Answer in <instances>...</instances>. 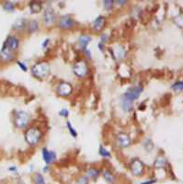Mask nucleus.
<instances>
[{
	"label": "nucleus",
	"mask_w": 183,
	"mask_h": 184,
	"mask_svg": "<svg viewBox=\"0 0 183 184\" xmlns=\"http://www.w3.org/2000/svg\"><path fill=\"white\" fill-rule=\"evenodd\" d=\"M29 28L30 32H36V30L38 29V22H37L36 20H32V22H30V24H29Z\"/></svg>",
	"instance_id": "obj_25"
},
{
	"label": "nucleus",
	"mask_w": 183,
	"mask_h": 184,
	"mask_svg": "<svg viewBox=\"0 0 183 184\" xmlns=\"http://www.w3.org/2000/svg\"><path fill=\"white\" fill-rule=\"evenodd\" d=\"M43 19L44 22L48 25L53 24L55 20V14L54 11L51 9V8H47L43 13Z\"/></svg>",
	"instance_id": "obj_11"
},
{
	"label": "nucleus",
	"mask_w": 183,
	"mask_h": 184,
	"mask_svg": "<svg viewBox=\"0 0 183 184\" xmlns=\"http://www.w3.org/2000/svg\"><path fill=\"white\" fill-rule=\"evenodd\" d=\"M99 175H100V171L97 170L96 169H90L87 171V176L90 177V178H92L93 179H96Z\"/></svg>",
	"instance_id": "obj_22"
},
{
	"label": "nucleus",
	"mask_w": 183,
	"mask_h": 184,
	"mask_svg": "<svg viewBox=\"0 0 183 184\" xmlns=\"http://www.w3.org/2000/svg\"><path fill=\"white\" fill-rule=\"evenodd\" d=\"M34 183L35 184H45V180H44V178L42 174L40 173H37L35 174L34 176Z\"/></svg>",
	"instance_id": "obj_19"
},
{
	"label": "nucleus",
	"mask_w": 183,
	"mask_h": 184,
	"mask_svg": "<svg viewBox=\"0 0 183 184\" xmlns=\"http://www.w3.org/2000/svg\"><path fill=\"white\" fill-rule=\"evenodd\" d=\"M172 88H173L175 91H181V90H183V82H181V81L176 82V83L172 86Z\"/></svg>",
	"instance_id": "obj_24"
},
{
	"label": "nucleus",
	"mask_w": 183,
	"mask_h": 184,
	"mask_svg": "<svg viewBox=\"0 0 183 184\" xmlns=\"http://www.w3.org/2000/svg\"><path fill=\"white\" fill-rule=\"evenodd\" d=\"M25 27V20L24 19H19L15 24H14V29H21Z\"/></svg>",
	"instance_id": "obj_23"
},
{
	"label": "nucleus",
	"mask_w": 183,
	"mask_h": 184,
	"mask_svg": "<svg viewBox=\"0 0 183 184\" xmlns=\"http://www.w3.org/2000/svg\"><path fill=\"white\" fill-rule=\"evenodd\" d=\"M9 170H11V171H16L17 169H16V168H9Z\"/></svg>",
	"instance_id": "obj_33"
},
{
	"label": "nucleus",
	"mask_w": 183,
	"mask_h": 184,
	"mask_svg": "<svg viewBox=\"0 0 183 184\" xmlns=\"http://www.w3.org/2000/svg\"><path fill=\"white\" fill-rule=\"evenodd\" d=\"M49 71H50V67L48 64L45 62L38 63L32 67V74L38 78L45 77L49 74Z\"/></svg>",
	"instance_id": "obj_1"
},
{
	"label": "nucleus",
	"mask_w": 183,
	"mask_h": 184,
	"mask_svg": "<svg viewBox=\"0 0 183 184\" xmlns=\"http://www.w3.org/2000/svg\"><path fill=\"white\" fill-rule=\"evenodd\" d=\"M133 105H134V102L133 101H130L124 98H121L120 100V106L123 108V110L126 112H129L133 110Z\"/></svg>",
	"instance_id": "obj_15"
},
{
	"label": "nucleus",
	"mask_w": 183,
	"mask_h": 184,
	"mask_svg": "<svg viewBox=\"0 0 183 184\" xmlns=\"http://www.w3.org/2000/svg\"><path fill=\"white\" fill-rule=\"evenodd\" d=\"M105 23H106V19L102 16L97 18L94 22H93V28L95 30H97V32H100V30L104 28L105 26Z\"/></svg>",
	"instance_id": "obj_13"
},
{
	"label": "nucleus",
	"mask_w": 183,
	"mask_h": 184,
	"mask_svg": "<svg viewBox=\"0 0 183 184\" xmlns=\"http://www.w3.org/2000/svg\"><path fill=\"white\" fill-rule=\"evenodd\" d=\"M118 142H119L120 145L123 146V147H127V146H129V145H130V143H131L129 136H128L127 135H125V134H120V135L118 136Z\"/></svg>",
	"instance_id": "obj_14"
},
{
	"label": "nucleus",
	"mask_w": 183,
	"mask_h": 184,
	"mask_svg": "<svg viewBox=\"0 0 183 184\" xmlns=\"http://www.w3.org/2000/svg\"><path fill=\"white\" fill-rule=\"evenodd\" d=\"M77 184H88L87 179H86V177H81V178L78 179Z\"/></svg>",
	"instance_id": "obj_30"
},
{
	"label": "nucleus",
	"mask_w": 183,
	"mask_h": 184,
	"mask_svg": "<svg viewBox=\"0 0 183 184\" xmlns=\"http://www.w3.org/2000/svg\"><path fill=\"white\" fill-rule=\"evenodd\" d=\"M131 170L134 175L140 176L144 171V164L139 159H134L131 164Z\"/></svg>",
	"instance_id": "obj_6"
},
{
	"label": "nucleus",
	"mask_w": 183,
	"mask_h": 184,
	"mask_svg": "<svg viewBox=\"0 0 183 184\" xmlns=\"http://www.w3.org/2000/svg\"><path fill=\"white\" fill-rule=\"evenodd\" d=\"M57 92L58 94L63 96V97H66L68 95L71 94L72 92V87L69 83H62L60 84L57 87Z\"/></svg>",
	"instance_id": "obj_7"
},
{
	"label": "nucleus",
	"mask_w": 183,
	"mask_h": 184,
	"mask_svg": "<svg viewBox=\"0 0 183 184\" xmlns=\"http://www.w3.org/2000/svg\"><path fill=\"white\" fill-rule=\"evenodd\" d=\"M5 47H7L8 49H9L10 51L14 52L16 50H18V47H19V40L14 37V36H9L8 37V39L6 40V42L4 43V45Z\"/></svg>",
	"instance_id": "obj_9"
},
{
	"label": "nucleus",
	"mask_w": 183,
	"mask_h": 184,
	"mask_svg": "<svg viewBox=\"0 0 183 184\" xmlns=\"http://www.w3.org/2000/svg\"><path fill=\"white\" fill-rule=\"evenodd\" d=\"M67 128H68V130H69L71 135H72L73 137L76 138V137L77 136V133H76V131L74 129V127L72 126V124H71V122H70V121H67Z\"/></svg>",
	"instance_id": "obj_26"
},
{
	"label": "nucleus",
	"mask_w": 183,
	"mask_h": 184,
	"mask_svg": "<svg viewBox=\"0 0 183 184\" xmlns=\"http://www.w3.org/2000/svg\"><path fill=\"white\" fill-rule=\"evenodd\" d=\"M29 116L27 112L23 111H19L16 113L15 116V124L18 128H25L29 124Z\"/></svg>",
	"instance_id": "obj_3"
},
{
	"label": "nucleus",
	"mask_w": 183,
	"mask_h": 184,
	"mask_svg": "<svg viewBox=\"0 0 183 184\" xmlns=\"http://www.w3.org/2000/svg\"><path fill=\"white\" fill-rule=\"evenodd\" d=\"M103 176H104V179L107 180V182H109V183H110V184L114 182L115 178H114L113 174H112L110 171H109V170H105L104 173H103Z\"/></svg>",
	"instance_id": "obj_18"
},
{
	"label": "nucleus",
	"mask_w": 183,
	"mask_h": 184,
	"mask_svg": "<svg viewBox=\"0 0 183 184\" xmlns=\"http://www.w3.org/2000/svg\"><path fill=\"white\" fill-rule=\"evenodd\" d=\"M42 158L47 165L52 164L56 159V154L53 151H49L46 148L42 149Z\"/></svg>",
	"instance_id": "obj_10"
},
{
	"label": "nucleus",
	"mask_w": 183,
	"mask_h": 184,
	"mask_svg": "<svg viewBox=\"0 0 183 184\" xmlns=\"http://www.w3.org/2000/svg\"><path fill=\"white\" fill-rule=\"evenodd\" d=\"M59 114H60L61 116H63V117H68V115H69V111H68L66 109H62V110L60 111Z\"/></svg>",
	"instance_id": "obj_29"
},
{
	"label": "nucleus",
	"mask_w": 183,
	"mask_h": 184,
	"mask_svg": "<svg viewBox=\"0 0 183 184\" xmlns=\"http://www.w3.org/2000/svg\"><path fill=\"white\" fill-rule=\"evenodd\" d=\"M0 57H1V59L4 61H11L14 59L15 56H14V53L12 51H10L7 47L3 46L2 50L0 51Z\"/></svg>",
	"instance_id": "obj_12"
},
{
	"label": "nucleus",
	"mask_w": 183,
	"mask_h": 184,
	"mask_svg": "<svg viewBox=\"0 0 183 184\" xmlns=\"http://www.w3.org/2000/svg\"><path fill=\"white\" fill-rule=\"evenodd\" d=\"M90 41H91V38L88 35H82V36H80L79 39H78V43H79V45H80L81 49L86 50L87 44L90 43Z\"/></svg>",
	"instance_id": "obj_16"
},
{
	"label": "nucleus",
	"mask_w": 183,
	"mask_h": 184,
	"mask_svg": "<svg viewBox=\"0 0 183 184\" xmlns=\"http://www.w3.org/2000/svg\"><path fill=\"white\" fill-rule=\"evenodd\" d=\"M143 91V87H131L130 89H128L125 93L123 95V98L130 101H134L135 100H137L139 98V96L141 95Z\"/></svg>",
	"instance_id": "obj_4"
},
{
	"label": "nucleus",
	"mask_w": 183,
	"mask_h": 184,
	"mask_svg": "<svg viewBox=\"0 0 183 184\" xmlns=\"http://www.w3.org/2000/svg\"><path fill=\"white\" fill-rule=\"evenodd\" d=\"M42 138V133L37 128H30L25 134V139L30 145H36Z\"/></svg>",
	"instance_id": "obj_2"
},
{
	"label": "nucleus",
	"mask_w": 183,
	"mask_h": 184,
	"mask_svg": "<svg viewBox=\"0 0 183 184\" xmlns=\"http://www.w3.org/2000/svg\"><path fill=\"white\" fill-rule=\"evenodd\" d=\"M74 25H75V21L72 19V17L69 15L64 16V17H62V19H60V27L64 29H71L74 27Z\"/></svg>",
	"instance_id": "obj_8"
},
{
	"label": "nucleus",
	"mask_w": 183,
	"mask_h": 184,
	"mask_svg": "<svg viewBox=\"0 0 183 184\" xmlns=\"http://www.w3.org/2000/svg\"><path fill=\"white\" fill-rule=\"evenodd\" d=\"M113 1H111V0H108V1H104V6H105V9L107 10H110L113 7Z\"/></svg>",
	"instance_id": "obj_28"
},
{
	"label": "nucleus",
	"mask_w": 183,
	"mask_h": 184,
	"mask_svg": "<svg viewBox=\"0 0 183 184\" xmlns=\"http://www.w3.org/2000/svg\"><path fill=\"white\" fill-rule=\"evenodd\" d=\"M114 53H115V56L117 59H123L125 57V54H126V52L125 50L124 49V47H117L114 49Z\"/></svg>",
	"instance_id": "obj_17"
},
{
	"label": "nucleus",
	"mask_w": 183,
	"mask_h": 184,
	"mask_svg": "<svg viewBox=\"0 0 183 184\" xmlns=\"http://www.w3.org/2000/svg\"><path fill=\"white\" fill-rule=\"evenodd\" d=\"M73 71L76 74V76L79 77H84L86 74H87V66L86 64L83 61H80V62H77L74 67H73Z\"/></svg>",
	"instance_id": "obj_5"
},
{
	"label": "nucleus",
	"mask_w": 183,
	"mask_h": 184,
	"mask_svg": "<svg viewBox=\"0 0 183 184\" xmlns=\"http://www.w3.org/2000/svg\"><path fill=\"white\" fill-rule=\"evenodd\" d=\"M30 9H32V12H35V13H38L42 10V5L38 2H33L30 5Z\"/></svg>",
	"instance_id": "obj_20"
},
{
	"label": "nucleus",
	"mask_w": 183,
	"mask_h": 184,
	"mask_svg": "<svg viewBox=\"0 0 183 184\" xmlns=\"http://www.w3.org/2000/svg\"><path fill=\"white\" fill-rule=\"evenodd\" d=\"M49 41H50L49 39H46V40H45V42L42 43V46H43V47H46V45H47V43H49Z\"/></svg>",
	"instance_id": "obj_32"
},
{
	"label": "nucleus",
	"mask_w": 183,
	"mask_h": 184,
	"mask_svg": "<svg viewBox=\"0 0 183 184\" xmlns=\"http://www.w3.org/2000/svg\"><path fill=\"white\" fill-rule=\"evenodd\" d=\"M17 64H18V66L21 68V70L22 71H24V72H26L27 70H28V68H27V66L23 64V63H21V62H19V61H18L17 62Z\"/></svg>",
	"instance_id": "obj_31"
},
{
	"label": "nucleus",
	"mask_w": 183,
	"mask_h": 184,
	"mask_svg": "<svg viewBox=\"0 0 183 184\" xmlns=\"http://www.w3.org/2000/svg\"><path fill=\"white\" fill-rule=\"evenodd\" d=\"M4 9H5V10H7L8 12H11V11L14 10V5L11 2H6L5 5H4Z\"/></svg>",
	"instance_id": "obj_27"
},
{
	"label": "nucleus",
	"mask_w": 183,
	"mask_h": 184,
	"mask_svg": "<svg viewBox=\"0 0 183 184\" xmlns=\"http://www.w3.org/2000/svg\"><path fill=\"white\" fill-rule=\"evenodd\" d=\"M99 153H100V155L103 158H110V153L102 145L100 146V152Z\"/></svg>",
	"instance_id": "obj_21"
}]
</instances>
